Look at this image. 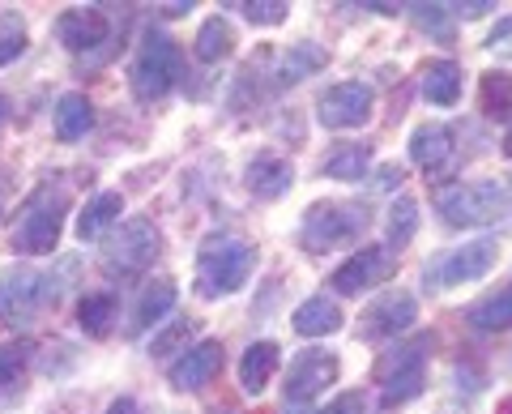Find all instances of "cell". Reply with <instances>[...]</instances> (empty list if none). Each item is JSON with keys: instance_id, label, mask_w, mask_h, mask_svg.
Returning <instances> with one entry per match:
<instances>
[{"instance_id": "obj_23", "label": "cell", "mask_w": 512, "mask_h": 414, "mask_svg": "<svg viewBox=\"0 0 512 414\" xmlns=\"http://www.w3.org/2000/svg\"><path fill=\"white\" fill-rule=\"evenodd\" d=\"M124 214V197L120 193H99L94 197L86 210H82V218H77V240H99V235L111 227V222H116Z\"/></svg>"}, {"instance_id": "obj_39", "label": "cell", "mask_w": 512, "mask_h": 414, "mask_svg": "<svg viewBox=\"0 0 512 414\" xmlns=\"http://www.w3.org/2000/svg\"><path fill=\"white\" fill-rule=\"evenodd\" d=\"M376 184H380V188H397V184H402V167H384Z\"/></svg>"}, {"instance_id": "obj_35", "label": "cell", "mask_w": 512, "mask_h": 414, "mask_svg": "<svg viewBox=\"0 0 512 414\" xmlns=\"http://www.w3.org/2000/svg\"><path fill=\"white\" fill-rule=\"evenodd\" d=\"M239 9H244V18L252 26H282L291 5H282V0H248V5H239Z\"/></svg>"}, {"instance_id": "obj_17", "label": "cell", "mask_w": 512, "mask_h": 414, "mask_svg": "<svg viewBox=\"0 0 512 414\" xmlns=\"http://www.w3.org/2000/svg\"><path fill=\"white\" fill-rule=\"evenodd\" d=\"M410 158L431 175L444 171V163L453 158V129L448 124H419L410 133Z\"/></svg>"}, {"instance_id": "obj_43", "label": "cell", "mask_w": 512, "mask_h": 414, "mask_svg": "<svg viewBox=\"0 0 512 414\" xmlns=\"http://www.w3.org/2000/svg\"><path fill=\"white\" fill-rule=\"evenodd\" d=\"M9 116V99H5V94H0V120H5Z\"/></svg>"}, {"instance_id": "obj_41", "label": "cell", "mask_w": 512, "mask_h": 414, "mask_svg": "<svg viewBox=\"0 0 512 414\" xmlns=\"http://www.w3.org/2000/svg\"><path fill=\"white\" fill-rule=\"evenodd\" d=\"M188 9H192V5H163V13H167V18H184Z\"/></svg>"}, {"instance_id": "obj_26", "label": "cell", "mask_w": 512, "mask_h": 414, "mask_svg": "<svg viewBox=\"0 0 512 414\" xmlns=\"http://www.w3.org/2000/svg\"><path fill=\"white\" fill-rule=\"evenodd\" d=\"M235 52V30L227 18H205L201 30H197V60L205 65H218V60H227Z\"/></svg>"}, {"instance_id": "obj_7", "label": "cell", "mask_w": 512, "mask_h": 414, "mask_svg": "<svg viewBox=\"0 0 512 414\" xmlns=\"http://www.w3.org/2000/svg\"><path fill=\"white\" fill-rule=\"evenodd\" d=\"M423 380H427V338L410 346H393L376 359V385L389 406H402L410 397H419Z\"/></svg>"}, {"instance_id": "obj_29", "label": "cell", "mask_w": 512, "mask_h": 414, "mask_svg": "<svg viewBox=\"0 0 512 414\" xmlns=\"http://www.w3.org/2000/svg\"><path fill=\"white\" fill-rule=\"evenodd\" d=\"M325 65H329L325 47H316V43H291V52H286V60H282V82L295 86V82H303V77L320 73Z\"/></svg>"}, {"instance_id": "obj_31", "label": "cell", "mask_w": 512, "mask_h": 414, "mask_svg": "<svg viewBox=\"0 0 512 414\" xmlns=\"http://www.w3.org/2000/svg\"><path fill=\"white\" fill-rule=\"evenodd\" d=\"M192 333H197V321H188V316H180V321H171L163 333H154V342H150V355H154V359H167L171 350H188Z\"/></svg>"}, {"instance_id": "obj_22", "label": "cell", "mask_w": 512, "mask_h": 414, "mask_svg": "<svg viewBox=\"0 0 512 414\" xmlns=\"http://www.w3.org/2000/svg\"><path fill=\"white\" fill-rule=\"evenodd\" d=\"M94 129V107L86 94H64V99L56 103V137L60 141H82L86 133Z\"/></svg>"}, {"instance_id": "obj_45", "label": "cell", "mask_w": 512, "mask_h": 414, "mask_svg": "<svg viewBox=\"0 0 512 414\" xmlns=\"http://www.w3.org/2000/svg\"><path fill=\"white\" fill-rule=\"evenodd\" d=\"M0 210H5V175H0Z\"/></svg>"}, {"instance_id": "obj_1", "label": "cell", "mask_w": 512, "mask_h": 414, "mask_svg": "<svg viewBox=\"0 0 512 414\" xmlns=\"http://www.w3.org/2000/svg\"><path fill=\"white\" fill-rule=\"evenodd\" d=\"M252 269H256V248L244 235H210L197 248V291L201 299L235 295L252 278Z\"/></svg>"}, {"instance_id": "obj_32", "label": "cell", "mask_w": 512, "mask_h": 414, "mask_svg": "<svg viewBox=\"0 0 512 414\" xmlns=\"http://www.w3.org/2000/svg\"><path fill=\"white\" fill-rule=\"evenodd\" d=\"M26 52V22L18 13H0V69Z\"/></svg>"}, {"instance_id": "obj_3", "label": "cell", "mask_w": 512, "mask_h": 414, "mask_svg": "<svg viewBox=\"0 0 512 414\" xmlns=\"http://www.w3.org/2000/svg\"><path fill=\"white\" fill-rule=\"evenodd\" d=\"M64 214H69V193H64V188L52 193V184H43L39 193L26 201L18 227H13V248L26 252V257H47V252L60 244Z\"/></svg>"}, {"instance_id": "obj_30", "label": "cell", "mask_w": 512, "mask_h": 414, "mask_svg": "<svg viewBox=\"0 0 512 414\" xmlns=\"http://www.w3.org/2000/svg\"><path fill=\"white\" fill-rule=\"evenodd\" d=\"M389 252H397V248H406L410 240H414V231H419V201L414 197H397L393 205H389Z\"/></svg>"}, {"instance_id": "obj_24", "label": "cell", "mask_w": 512, "mask_h": 414, "mask_svg": "<svg viewBox=\"0 0 512 414\" xmlns=\"http://www.w3.org/2000/svg\"><path fill=\"white\" fill-rule=\"evenodd\" d=\"M478 103H483L487 120H512V73L508 69H491L483 73V86H478Z\"/></svg>"}, {"instance_id": "obj_10", "label": "cell", "mask_w": 512, "mask_h": 414, "mask_svg": "<svg viewBox=\"0 0 512 414\" xmlns=\"http://www.w3.org/2000/svg\"><path fill=\"white\" fill-rule=\"evenodd\" d=\"M338 372H342L338 355H329V350H303V355L291 363V372H286V393H282L286 397V414L316 402V397L338 380Z\"/></svg>"}, {"instance_id": "obj_12", "label": "cell", "mask_w": 512, "mask_h": 414, "mask_svg": "<svg viewBox=\"0 0 512 414\" xmlns=\"http://www.w3.org/2000/svg\"><path fill=\"white\" fill-rule=\"evenodd\" d=\"M372 107H376L372 86L367 82H342V86H329L316 99V116H320L325 129H359V124L372 120Z\"/></svg>"}, {"instance_id": "obj_13", "label": "cell", "mask_w": 512, "mask_h": 414, "mask_svg": "<svg viewBox=\"0 0 512 414\" xmlns=\"http://www.w3.org/2000/svg\"><path fill=\"white\" fill-rule=\"evenodd\" d=\"M414 316H419V304H414V295L402 291V286H393V291H384L380 299H372L359 321V333L363 338H393V333H402L414 325Z\"/></svg>"}, {"instance_id": "obj_40", "label": "cell", "mask_w": 512, "mask_h": 414, "mask_svg": "<svg viewBox=\"0 0 512 414\" xmlns=\"http://www.w3.org/2000/svg\"><path fill=\"white\" fill-rule=\"evenodd\" d=\"M107 414H137V402H133V397H116Z\"/></svg>"}, {"instance_id": "obj_25", "label": "cell", "mask_w": 512, "mask_h": 414, "mask_svg": "<svg viewBox=\"0 0 512 414\" xmlns=\"http://www.w3.org/2000/svg\"><path fill=\"white\" fill-rule=\"evenodd\" d=\"M367 167H372V146H359V141H346V146H338L325 158V175L329 180H342V184L363 180Z\"/></svg>"}, {"instance_id": "obj_33", "label": "cell", "mask_w": 512, "mask_h": 414, "mask_svg": "<svg viewBox=\"0 0 512 414\" xmlns=\"http://www.w3.org/2000/svg\"><path fill=\"white\" fill-rule=\"evenodd\" d=\"M410 18L419 30H427V35H436L440 43H453V26H448V9L444 5H406Z\"/></svg>"}, {"instance_id": "obj_6", "label": "cell", "mask_w": 512, "mask_h": 414, "mask_svg": "<svg viewBox=\"0 0 512 414\" xmlns=\"http://www.w3.org/2000/svg\"><path fill=\"white\" fill-rule=\"evenodd\" d=\"M180 69H184V56H180V47H175V39L163 35V30H150L133 60V94L141 103H158L175 86Z\"/></svg>"}, {"instance_id": "obj_19", "label": "cell", "mask_w": 512, "mask_h": 414, "mask_svg": "<svg viewBox=\"0 0 512 414\" xmlns=\"http://www.w3.org/2000/svg\"><path fill=\"white\" fill-rule=\"evenodd\" d=\"M278 363H282L278 342H252L244 350V359H239V385H244V393H265Z\"/></svg>"}, {"instance_id": "obj_18", "label": "cell", "mask_w": 512, "mask_h": 414, "mask_svg": "<svg viewBox=\"0 0 512 414\" xmlns=\"http://www.w3.org/2000/svg\"><path fill=\"white\" fill-rule=\"evenodd\" d=\"M342 325H346V316L329 295H308L295 308V333H303V338H329Z\"/></svg>"}, {"instance_id": "obj_34", "label": "cell", "mask_w": 512, "mask_h": 414, "mask_svg": "<svg viewBox=\"0 0 512 414\" xmlns=\"http://www.w3.org/2000/svg\"><path fill=\"white\" fill-rule=\"evenodd\" d=\"M26 368H30V342H5L0 346V389L18 385Z\"/></svg>"}, {"instance_id": "obj_4", "label": "cell", "mask_w": 512, "mask_h": 414, "mask_svg": "<svg viewBox=\"0 0 512 414\" xmlns=\"http://www.w3.org/2000/svg\"><path fill=\"white\" fill-rule=\"evenodd\" d=\"M367 231V210L363 205H346V201H316L308 214H303V231L299 244L308 252H333L355 244Z\"/></svg>"}, {"instance_id": "obj_28", "label": "cell", "mask_w": 512, "mask_h": 414, "mask_svg": "<svg viewBox=\"0 0 512 414\" xmlns=\"http://www.w3.org/2000/svg\"><path fill=\"white\" fill-rule=\"evenodd\" d=\"M116 295H86L82 304H77V325H82L90 338H107L111 325H116Z\"/></svg>"}, {"instance_id": "obj_9", "label": "cell", "mask_w": 512, "mask_h": 414, "mask_svg": "<svg viewBox=\"0 0 512 414\" xmlns=\"http://www.w3.org/2000/svg\"><path fill=\"white\" fill-rule=\"evenodd\" d=\"M158 252H163V235H158L154 222L146 218H133V222H124L120 235H111V244L103 252V269L111 278H128V274H141Z\"/></svg>"}, {"instance_id": "obj_42", "label": "cell", "mask_w": 512, "mask_h": 414, "mask_svg": "<svg viewBox=\"0 0 512 414\" xmlns=\"http://www.w3.org/2000/svg\"><path fill=\"white\" fill-rule=\"evenodd\" d=\"M495 414H512V397H504V402H500V410H495Z\"/></svg>"}, {"instance_id": "obj_20", "label": "cell", "mask_w": 512, "mask_h": 414, "mask_svg": "<svg viewBox=\"0 0 512 414\" xmlns=\"http://www.w3.org/2000/svg\"><path fill=\"white\" fill-rule=\"evenodd\" d=\"M423 99L436 107H453L461 99V65L457 60H427L423 65Z\"/></svg>"}, {"instance_id": "obj_38", "label": "cell", "mask_w": 512, "mask_h": 414, "mask_svg": "<svg viewBox=\"0 0 512 414\" xmlns=\"http://www.w3.org/2000/svg\"><path fill=\"white\" fill-rule=\"evenodd\" d=\"M448 13H457V18H466V22H474V18H483L487 9H495L491 0H466V5H444Z\"/></svg>"}, {"instance_id": "obj_21", "label": "cell", "mask_w": 512, "mask_h": 414, "mask_svg": "<svg viewBox=\"0 0 512 414\" xmlns=\"http://www.w3.org/2000/svg\"><path fill=\"white\" fill-rule=\"evenodd\" d=\"M175 282L171 278H154L146 291H141V299H137V308H133V321H128V333H146L158 316H167L171 308H175Z\"/></svg>"}, {"instance_id": "obj_36", "label": "cell", "mask_w": 512, "mask_h": 414, "mask_svg": "<svg viewBox=\"0 0 512 414\" xmlns=\"http://www.w3.org/2000/svg\"><path fill=\"white\" fill-rule=\"evenodd\" d=\"M367 410V397L363 393H342V397H333L329 406H320L312 414H363Z\"/></svg>"}, {"instance_id": "obj_16", "label": "cell", "mask_w": 512, "mask_h": 414, "mask_svg": "<svg viewBox=\"0 0 512 414\" xmlns=\"http://www.w3.org/2000/svg\"><path fill=\"white\" fill-rule=\"evenodd\" d=\"M244 180H248V193L252 197H261V201H278L286 188L295 184V167L286 163L282 154H256L248 171H244Z\"/></svg>"}, {"instance_id": "obj_27", "label": "cell", "mask_w": 512, "mask_h": 414, "mask_svg": "<svg viewBox=\"0 0 512 414\" xmlns=\"http://www.w3.org/2000/svg\"><path fill=\"white\" fill-rule=\"evenodd\" d=\"M470 325L483 329V333H500V329H512V286L508 291H495L487 299H478V304H470Z\"/></svg>"}, {"instance_id": "obj_15", "label": "cell", "mask_w": 512, "mask_h": 414, "mask_svg": "<svg viewBox=\"0 0 512 414\" xmlns=\"http://www.w3.org/2000/svg\"><path fill=\"white\" fill-rule=\"evenodd\" d=\"M107 13L103 9H69L60 13L56 22V35L69 52H94L99 43H107Z\"/></svg>"}, {"instance_id": "obj_5", "label": "cell", "mask_w": 512, "mask_h": 414, "mask_svg": "<svg viewBox=\"0 0 512 414\" xmlns=\"http://www.w3.org/2000/svg\"><path fill=\"white\" fill-rule=\"evenodd\" d=\"M504 205H508V193L495 180L457 184L436 197V210L448 227H491V222L504 218Z\"/></svg>"}, {"instance_id": "obj_37", "label": "cell", "mask_w": 512, "mask_h": 414, "mask_svg": "<svg viewBox=\"0 0 512 414\" xmlns=\"http://www.w3.org/2000/svg\"><path fill=\"white\" fill-rule=\"evenodd\" d=\"M487 47H491V52H512V18H504V22H495V30H491V39H487Z\"/></svg>"}, {"instance_id": "obj_8", "label": "cell", "mask_w": 512, "mask_h": 414, "mask_svg": "<svg viewBox=\"0 0 512 414\" xmlns=\"http://www.w3.org/2000/svg\"><path fill=\"white\" fill-rule=\"evenodd\" d=\"M495 261H500V244L495 240H474V244H461V248H453V252H444V257L431 261L423 282L431 286V291H448V286L487 278Z\"/></svg>"}, {"instance_id": "obj_44", "label": "cell", "mask_w": 512, "mask_h": 414, "mask_svg": "<svg viewBox=\"0 0 512 414\" xmlns=\"http://www.w3.org/2000/svg\"><path fill=\"white\" fill-rule=\"evenodd\" d=\"M504 154L512 158V129H508V137H504Z\"/></svg>"}, {"instance_id": "obj_2", "label": "cell", "mask_w": 512, "mask_h": 414, "mask_svg": "<svg viewBox=\"0 0 512 414\" xmlns=\"http://www.w3.org/2000/svg\"><path fill=\"white\" fill-rule=\"evenodd\" d=\"M64 282L52 274H39L30 265L0 269V321L5 325H30L43 308H56Z\"/></svg>"}, {"instance_id": "obj_11", "label": "cell", "mask_w": 512, "mask_h": 414, "mask_svg": "<svg viewBox=\"0 0 512 414\" xmlns=\"http://www.w3.org/2000/svg\"><path fill=\"white\" fill-rule=\"evenodd\" d=\"M397 274V252L380 248V244H367L359 248L355 257H346L338 269H333V291L338 295H359V291H372V286L389 282Z\"/></svg>"}, {"instance_id": "obj_14", "label": "cell", "mask_w": 512, "mask_h": 414, "mask_svg": "<svg viewBox=\"0 0 512 414\" xmlns=\"http://www.w3.org/2000/svg\"><path fill=\"white\" fill-rule=\"evenodd\" d=\"M218 368H222V342H201V346H188L184 355L171 363L167 380L180 393H197L218 376Z\"/></svg>"}]
</instances>
